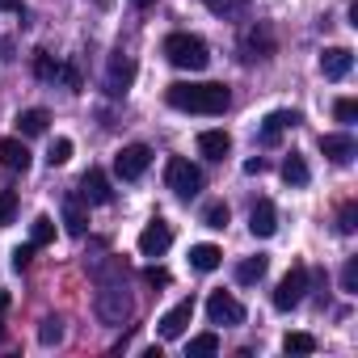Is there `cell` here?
I'll list each match as a JSON object with an SVG mask.
<instances>
[{"mask_svg":"<svg viewBox=\"0 0 358 358\" xmlns=\"http://www.w3.org/2000/svg\"><path fill=\"white\" fill-rule=\"evenodd\" d=\"M266 270H270V257H262V253H257V257H245V262L236 266V282H241V287H253V282L266 278Z\"/></svg>","mask_w":358,"mask_h":358,"instance_id":"obj_20","label":"cell"},{"mask_svg":"<svg viewBox=\"0 0 358 358\" xmlns=\"http://www.w3.org/2000/svg\"><path fill=\"white\" fill-rule=\"evenodd\" d=\"M55 80H64L72 93H80V89H85V85H80V72H76L72 64H59V76H55Z\"/></svg>","mask_w":358,"mask_h":358,"instance_id":"obj_36","label":"cell"},{"mask_svg":"<svg viewBox=\"0 0 358 358\" xmlns=\"http://www.w3.org/2000/svg\"><path fill=\"white\" fill-rule=\"evenodd\" d=\"M9 303H13V299H9V291H0V316L9 312Z\"/></svg>","mask_w":358,"mask_h":358,"instance_id":"obj_41","label":"cell"},{"mask_svg":"<svg viewBox=\"0 0 358 358\" xmlns=\"http://www.w3.org/2000/svg\"><path fill=\"white\" fill-rule=\"evenodd\" d=\"M93 5H97V9H110V5H114V0H93Z\"/></svg>","mask_w":358,"mask_h":358,"instance_id":"obj_43","label":"cell"},{"mask_svg":"<svg viewBox=\"0 0 358 358\" xmlns=\"http://www.w3.org/2000/svg\"><path fill=\"white\" fill-rule=\"evenodd\" d=\"M131 80H135V59L118 51V55L110 59V93H122Z\"/></svg>","mask_w":358,"mask_h":358,"instance_id":"obj_19","label":"cell"},{"mask_svg":"<svg viewBox=\"0 0 358 358\" xmlns=\"http://www.w3.org/2000/svg\"><path fill=\"white\" fill-rule=\"evenodd\" d=\"M341 291H345V295H358V257H350V262L341 266Z\"/></svg>","mask_w":358,"mask_h":358,"instance_id":"obj_34","label":"cell"},{"mask_svg":"<svg viewBox=\"0 0 358 358\" xmlns=\"http://www.w3.org/2000/svg\"><path fill=\"white\" fill-rule=\"evenodd\" d=\"M47 122H51V114H47V110H22V114H17V135L34 139V135H43V131H47Z\"/></svg>","mask_w":358,"mask_h":358,"instance_id":"obj_21","label":"cell"},{"mask_svg":"<svg viewBox=\"0 0 358 358\" xmlns=\"http://www.w3.org/2000/svg\"><path fill=\"white\" fill-rule=\"evenodd\" d=\"M143 282H148V287H169V270L148 266V270H143Z\"/></svg>","mask_w":358,"mask_h":358,"instance_id":"obj_38","label":"cell"},{"mask_svg":"<svg viewBox=\"0 0 358 358\" xmlns=\"http://www.w3.org/2000/svg\"><path fill=\"white\" fill-rule=\"evenodd\" d=\"M97 316L106 324H122L131 316V295L118 282H101V291H97Z\"/></svg>","mask_w":358,"mask_h":358,"instance_id":"obj_5","label":"cell"},{"mask_svg":"<svg viewBox=\"0 0 358 358\" xmlns=\"http://www.w3.org/2000/svg\"><path fill=\"white\" fill-rule=\"evenodd\" d=\"M308 177H312V173H308V160L291 152V156L282 160V182H287V186H308Z\"/></svg>","mask_w":358,"mask_h":358,"instance_id":"obj_23","label":"cell"},{"mask_svg":"<svg viewBox=\"0 0 358 358\" xmlns=\"http://www.w3.org/2000/svg\"><path fill=\"white\" fill-rule=\"evenodd\" d=\"M80 199H85V203H93V207L114 203V186H110V177H106L101 169H89V173L80 177Z\"/></svg>","mask_w":358,"mask_h":358,"instance_id":"obj_9","label":"cell"},{"mask_svg":"<svg viewBox=\"0 0 358 358\" xmlns=\"http://www.w3.org/2000/svg\"><path fill=\"white\" fill-rule=\"evenodd\" d=\"M51 241H55V220H51V215H38V220L30 224V245L43 249V245H51Z\"/></svg>","mask_w":358,"mask_h":358,"instance_id":"obj_24","label":"cell"},{"mask_svg":"<svg viewBox=\"0 0 358 358\" xmlns=\"http://www.w3.org/2000/svg\"><path fill=\"white\" fill-rule=\"evenodd\" d=\"M207 316H211V324H241V320H245V303H241L232 291H211Z\"/></svg>","mask_w":358,"mask_h":358,"instance_id":"obj_8","label":"cell"},{"mask_svg":"<svg viewBox=\"0 0 358 358\" xmlns=\"http://www.w3.org/2000/svg\"><path fill=\"white\" fill-rule=\"evenodd\" d=\"M350 68H354V51H350V47H329V51L320 55L324 80H341V76H350Z\"/></svg>","mask_w":358,"mask_h":358,"instance_id":"obj_12","label":"cell"},{"mask_svg":"<svg viewBox=\"0 0 358 358\" xmlns=\"http://www.w3.org/2000/svg\"><path fill=\"white\" fill-rule=\"evenodd\" d=\"M64 228H68V236H85L89 232V207H85L80 194L64 199Z\"/></svg>","mask_w":358,"mask_h":358,"instance_id":"obj_13","label":"cell"},{"mask_svg":"<svg viewBox=\"0 0 358 358\" xmlns=\"http://www.w3.org/2000/svg\"><path fill=\"white\" fill-rule=\"evenodd\" d=\"M186 354H190V358H207V354H220V337H215V333H199V337H190Z\"/></svg>","mask_w":358,"mask_h":358,"instance_id":"obj_27","label":"cell"},{"mask_svg":"<svg viewBox=\"0 0 358 358\" xmlns=\"http://www.w3.org/2000/svg\"><path fill=\"white\" fill-rule=\"evenodd\" d=\"M164 97H169L173 110H182V114H224V110L232 106L228 85H215V80H207V85H186V80H177V85L164 89Z\"/></svg>","mask_w":358,"mask_h":358,"instance_id":"obj_1","label":"cell"},{"mask_svg":"<svg viewBox=\"0 0 358 358\" xmlns=\"http://www.w3.org/2000/svg\"><path fill=\"white\" fill-rule=\"evenodd\" d=\"M295 122H299V114H295V110H274V114L262 122V143H266V148H274V143L282 139V131H287V127H295Z\"/></svg>","mask_w":358,"mask_h":358,"instance_id":"obj_15","label":"cell"},{"mask_svg":"<svg viewBox=\"0 0 358 358\" xmlns=\"http://www.w3.org/2000/svg\"><path fill=\"white\" fill-rule=\"evenodd\" d=\"M308 282H312V270L295 262V266L282 274L278 291H274V308H278V312H291V308H299V303H303V295H308Z\"/></svg>","mask_w":358,"mask_h":358,"instance_id":"obj_4","label":"cell"},{"mask_svg":"<svg viewBox=\"0 0 358 358\" xmlns=\"http://www.w3.org/2000/svg\"><path fill=\"white\" fill-rule=\"evenodd\" d=\"M0 13H22V0H0Z\"/></svg>","mask_w":358,"mask_h":358,"instance_id":"obj_40","label":"cell"},{"mask_svg":"<svg viewBox=\"0 0 358 358\" xmlns=\"http://www.w3.org/2000/svg\"><path fill=\"white\" fill-rule=\"evenodd\" d=\"M320 152H324L333 164H350L354 152H358V143H354L350 135H320Z\"/></svg>","mask_w":358,"mask_h":358,"instance_id":"obj_16","label":"cell"},{"mask_svg":"<svg viewBox=\"0 0 358 358\" xmlns=\"http://www.w3.org/2000/svg\"><path fill=\"white\" fill-rule=\"evenodd\" d=\"M228 220H232V211H228V203H207V207H203V224H207V228H215V232H224V228H228Z\"/></svg>","mask_w":358,"mask_h":358,"instance_id":"obj_26","label":"cell"},{"mask_svg":"<svg viewBox=\"0 0 358 358\" xmlns=\"http://www.w3.org/2000/svg\"><path fill=\"white\" fill-rule=\"evenodd\" d=\"M199 152H203L207 160H224V156L232 152V135H228V131H203V135H199Z\"/></svg>","mask_w":358,"mask_h":358,"instance_id":"obj_18","label":"cell"},{"mask_svg":"<svg viewBox=\"0 0 358 358\" xmlns=\"http://www.w3.org/2000/svg\"><path fill=\"white\" fill-rule=\"evenodd\" d=\"M245 173H266V160H262V156H253V160H245Z\"/></svg>","mask_w":358,"mask_h":358,"instance_id":"obj_39","label":"cell"},{"mask_svg":"<svg viewBox=\"0 0 358 358\" xmlns=\"http://www.w3.org/2000/svg\"><path fill=\"white\" fill-rule=\"evenodd\" d=\"M169 245H173V228H169L164 220H152V224L139 232V253H143V257H160Z\"/></svg>","mask_w":358,"mask_h":358,"instance_id":"obj_10","label":"cell"},{"mask_svg":"<svg viewBox=\"0 0 358 358\" xmlns=\"http://www.w3.org/2000/svg\"><path fill=\"white\" fill-rule=\"evenodd\" d=\"M30 262H34V245H17L13 249V270L22 274V270H30Z\"/></svg>","mask_w":358,"mask_h":358,"instance_id":"obj_37","label":"cell"},{"mask_svg":"<svg viewBox=\"0 0 358 358\" xmlns=\"http://www.w3.org/2000/svg\"><path fill=\"white\" fill-rule=\"evenodd\" d=\"M249 232H253V236H274V232H278V211H274L270 199L253 203V211H249Z\"/></svg>","mask_w":358,"mask_h":358,"instance_id":"obj_14","label":"cell"},{"mask_svg":"<svg viewBox=\"0 0 358 358\" xmlns=\"http://www.w3.org/2000/svg\"><path fill=\"white\" fill-rule=\"evenodd\" d=\"M34 76H38V80H55V76H59V59H51L47 51H38V55H34Z\"/></svg>","mask_w":358,"mask_h":358,"instance_id":"obj_30","label":"cell"},{"mask_svg":"<svg viewBox=\"0 0 358 358\" xmlns=\"http://www.w3.org/2000/svg\"><path fill=\"white\" fill-rule=\"evenodd\" d=\"M274 55V34L266 26H253L245 34V59H270Z\"/></svg>","mask_w":358,"mask_h":358,"instance_id":"obj_17","label":"cell"},{"mask_svg":"<svg viewBox=\"0 0 358 358\" xmlns=\"http://www.w3.org/2000/svg\"><path fill=\"white\" fill-rule=\"evenodd\" d=\"M164 182H169V190H173L177 199H194V194L203 190V169L190 164L186 156H169V164H164Z\"/></svg>","mask_w":358,"mask_h":358,"instance_id":"obj_3","label":"cell"},{"mask_svg":"<svg viewBox=\"0 0 358 358\" xmlns=\"http://www.w3.org/2000/svg\"><path fill=\"white\" fill-rule=\"evenodd\" d=\"M203 5L215 13V17H241V13H249V0H203Z\"/></svg>","mask_w":358,"mask_h":358,"instance_id":"obj_25","label":"cell"},{"mask_svg":"<svg viewBox=\"0 0 358 358\" xmlns=\"http://www.w3.org/2000/svg\"><path fill=\"white\" fill-rule=\"evenodd\" d=\"M282 350H287V354H299V358H303V354H316V337H312V333H287V337H282Z\"/></svg>","mask_w":358,"mask_h":358,"instance_id":"obj_28","label":"cell"},{"mask_svg":"<svg viewBox=\"0 0 358 358\" xmlns=\"http://www.w3.org/2000/svg\"><path fill=\"white\" fill-rule=\"evenodd\" d=\"M333 114H337V122H354V118H358V101H354V97H341V101L333 106Z\"/></svg>","mask_w":358,"mask_h":358,"instance_id":"obj_35","label":"cell"},{"mask_svg":"<svg viewBox=\"0 0 358 358\" xmlns=\"http://www.w3.org/2000/svg\"><path fill=\"white\" fill-rule=\"evenodd\" d=\"M190 320H194V299H182L177 308H169L160 320H156V333H160V341H177L186 329H190Z\"/></svg>","mask_w":358,"mask_h":358,"instance_id":"obj_7","label":"cell"},{"mask_svg":"<svg viewBox=\"0 0 358 358\" xmlns=\"http://www.w3.org/2000/svg\"><path fill=\"white\" fill-rule=\"evenodd\" d=\"M164 59H169L173 68H182V72H203V68L211 64L207 43H203L199 34H169V38H164Z\"/></svg>","mask_w":358,"mask_h":358,"instance_id":"obj_2","label":"cell"},{"mask_svg":"<svg viewBox=\"0 0 358 358\" xmlns=\"http://www.w3.org/2000/svg\"><path fill=\"white\" fill-rule=\"evenodd\" d=\"M131 5H135V9H152V5H156V0H131Z\"/></svg>","mask_w":358,"mask_h":358,"instance_id":"obj_42","label":"cell"},{"mask_svg":"<svg viewBox=\"0 0 358 358\" xmlns=\"http://www.w3.org/2000/svg\"><path fill=\"white\" fill-rule=\"evenodd\" d=\"M17 215V194L13 190H0V228H9Z\"/></svg>","mask_w":358,"mask_h":358,"instance_id":"obj_32","label":"cell"},{"mask_svg":"<svg viewBox=\"0 0 358 358\" xmlns=\"http://www.w3.org/2000/svg\"><path fill=\"white\" fill-rule=\"evenodd\" d=\"M220 262H224L220 245H194V249H190V266H194V270H203V274L220 270Z\"/></svg>","mask_w":358,"mask_h":358,"instance_id":"obj_22","label":"cell"},{"mask_svg":"<svg viewBox=\"0 0 358 358\" xmlns=\"http://www.w3.org/2000/svg\"><path fill=\"white\" fill-rule=\"evenodd\" d=\"M38 341H43V345H59V341H64V320H59V316H47V320L38 324Z\"/></svg>","mask_w":358,"mask_h":358,"instance_id":"obj_29","label":"cell"},{"mask_svg":"<svg viewBox=\"0 0 358 358\" xmlns=\"http://www.w3.org/2000/svg\"><path fill=\"white\" fill-rule=\"evenodd\" d=\"M148 164H152L148 143H127V148H118V156H114V173L122 177V182H139V177L148 173Z\"/></svg>","mask_w":358,"mask_h":358,"instance_id":"obj_6","label":"cell"},{"mask_svg":"<svg viewBox=\"0 0 358 358\" xmlns=\"http://www.w3.org/2000/svg\"><path fill=\"white\" fill-rule=\"evenodd\" d=\"M354 228H358V203L350 199V203L341 207V215H337V232H345V236H350Z\"/></svg>","mask_w":358,"mask_h":358,"instance_id":"obj_33","label":"cell"},{"mask_svg":"<svg viewBox=\"0 0 358 358\" xmlns=\"http://www.w3.org/2000/svg\"><path fill=\"white\" fill-rule=\"evenodd\" d=\"M0 164H5L9 173H26V169H30V148H26L22 135L0 139Z\"/></svg>","mask_w":358,"mask_h":358,"instance_id":"obj_11","label":"cell"},{"mask_svg":"<svg viewBox=\"0 0 358 358\" xmlns=\"http://www.w3.org/2000/svg\"><path fill=\"white\" fill-rule=\"evenodd\" d=\"M68 160H72V139H68V135H59V139L51 143V152H47V164L55 169V164H68Z\"/></svg>","mask_w":358,"mask_h":358,"instance_id":"obj_31","label":"cell"}]
</instances>
